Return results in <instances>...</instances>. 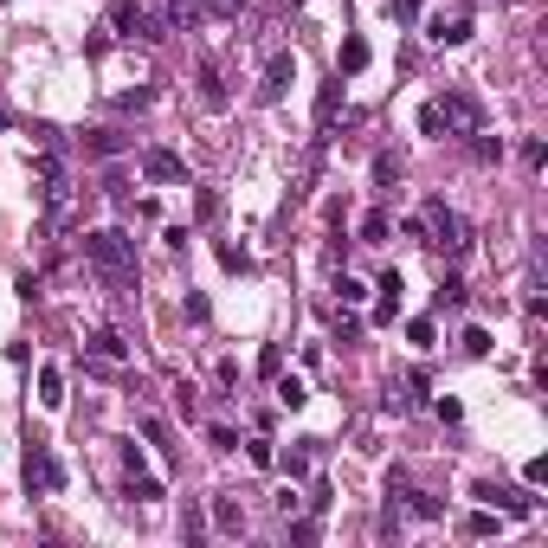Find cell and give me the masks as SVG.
Masks as SVG:
<instances>
[{
	"label": "cell",
	"mask_w": 548,
	"mask_h": 548,
	"mask_svg": "<svg viewBox=\"0 0 548 548\" xmlns=\"http://www.w3.org/2000/svg\"><path fill=\"white\" fill-rule=\"evenodd\" d=\"M85 258L97 265V278H103V290H129L135 284V239L129 233H117V226H103V233H85Z\"/></svg>",
	"instance_id": "obj_1"
},
{
	"label": "cell",
	"mask_w": 548,
	"mask_h": 548,
	"mask_svg": "<svg viewBox=\"0 0 548 548\" xmlns=\"http://www.w3.org/2000/svg\"><path fill=\"white\" fill-rule=\"evenodd\" d=\"M420 245L426 252H446V258H464L471 252V226H464V213H452L446 200H426L420 207Z\"/></svg>",
	"instance_id": "obj_2"
},
{
	"label": "cell",
	"mask_w": 548,
	"mask_h": 548,
	"mask_svg": "<svg viewBox=\"0 0 548 548\" xmlns=\"http://www.w3.org/2000/svg\"><path fill=\"white\" fill-rule=\"evenodd\" d=\"M20 478H26L33 497H52V490H65V464H59V452H52L45 438H33L26 458H20Z\"/></svg>",
	"instance_id": "obj_3"
},
{
	"label": "cell",
	"mask_w": 548,
	"mask_h": 548,
	"mask_svg": "<svg viewBox=\"0 0 548 548\" xmlns=\"http://www.w3.org/2000/svg\"><path fill=\"white\" fill-rule=\"evenodd\" d=\"M110 26H117L123 39H143V45H161V39H168V26L155 20L149 0H117V7H110Z\"/></svg>",
	"instance_id": "obj_4"
},
{
	"label": "cell",
	"mask_w": 548,
	"mask_h": 548,
	"mask_svg": "<svg viewBox=\"0 0 548 548\" xmlns=\"http://www.w3.org/2000/svg\"><path fill=\"white\" fill-rule=\"evenodd\" d=\"M432 103H438V123H446V135H471V129H484V103H478L471 91H438Z\"/></svg>",
	"instance_id": "obj_5"
},
{
	"label": "cell",
	"mask_w": 548,
	"mask_h": 548,
	"mask_svg": "<svg viewBox=\"0 0 548 548\" xmlns=\"http://www.w3.org/2000/svg\"><path fill=\"white\" fill-rule=\"evenodd\" d=\"M65 194H71V187H65V168H59V155H39V213H45V226H52V219L65 213Z\"/></svg>",
	"instance_id": "obj_6"
},
{
	"label": "cell",
	"mask_w": 548,
	"mask_h": 548,
	"mask_svg": "<svg viewBox=\"0 0 548 548\" xmlns=\"http://www.w3.org/2000/svg\"><path fill=\"white\" fill-rule=\"evenodd\" d=\"M143 181H155V187H181V181H187V161H181L175 149H143Z\"/></svg>",
	"instance_id": "obj_7"
},
{
	"label": "cell",
	"mask_w": 548,
	"mask_h": 548,
	"mask_svg": "<svg viewBox=\"0 0 548 548\" xmlns=\"http://www.w3.org/2000/svg\"><path fill=\"white\" fill-rule=\"evenodd\" d=\"M290 78H297V59H290V52H271V65H265V85H258V103H284Z\"/></svg>",
	"instance_id": "obj_8"
},
{
	"label": "cell",
	"mask_w": 548,
	"mask_h": 548,
	"mask_svg": "<svg viewBox=\"0 0 548 548\" xmlns=\"http://www.w3.org/2000/svg\"><path fill=\"white\" fill-rule=\"evenodd\" d=\"M478 497L490 510H503V516H529L536 510V497H529V490H516V484H478Z\"/></svg>",
	"instance_id": "obj_9"
},
{
	"label": "cell",
	"mask_w": 548,
	"mask_h": 548,
	"mask_svg": "<svg viewBox=\"0 0 548 548\" xmlns=\"http://www.w3.org/2000/svg\"><path fill=\"white\" fill-rule=\"evenodd\" d=\"M194 85H200V103H207V110H226V103H233V91H226V78H219V65H213V59H200Z\"/></svg>",
	"instance_id": "obj_10"
},
{
	"label": "cell",
	"mask_w": 548,
	"mask_h": 548,
	"mask_svg": "<svg viewBox=\"0 0 548 548\" xmlns=\"http://www.w3.org/2000/svg\"><path fill=\"white\" fill-rule=\"evenodd\" d=\"M464 304H471V290H464V278H458V271H438V290H432V310L446 316V310H464Z\"/></svg>",
	"instance_id": "obj_11"
},
{
	"label": "cell",
	"mask_w": 548,
	"mask_h": 548,
	"mask_svg": "<svg viewBox=\"0 0 548 548\" xmlns=\"http://www.w3.org/2000/svg\"><path fill=\"white\" fill-rule=\"evenodd\" d=\"M207 516H213V529H219V536H245V503H239V497H213Z\"/></svg>",
	"instance_id": "obj_12"
},
{
	"label": "cell",
	"mask_w": 548,
	"mask_h": 548,
	"mask_svg": "<svg viewBox=\"0 0 548 548\" xmlns=\"http://www.w3.org/2000/svg\"><path fill=\"white\" fill-rule=\"evenodd\" d=\"M155 20L181 33V26H200V0H155Z\"/></svg>",
	"instance_id": "obj_13"
},
{
	"label": "cell",
	"mask_w": 548,
	"mask_h": 548,
	"mask_svg": "<svg viewBox=\"0 0 548 548\" xmlns=\"http://www.w3.org/2000/svg\"><path fill=\"white\" fill-rule=\"evenodd\" d=\"M336 103H342V78H329V85L316 91V149L329 143V123H336Z\"/></svg>",
	"instance_id": "obj_14"
},
{
	"label": "cell",
	"mask_w": 548,
	"mask_h": 548,
	"mask_svg": "<svg viewBox=\"0 0 548 548\" xmlns=\"http://www.w3.org/2000/svg\"><path fill=\"white\" fill-rule=\"evenodd\" d=\"M388 233H394V213L388 207H368L362 226H355V239H362V245H388Z\"/></svg>",
	"instance_id": "obj_15"
},
{
	"label": "cell",
	"mask_w": 548,
	"mask_h": 548,
	"mask_svg": "<svg viewBox=\"0 0 548 548\" xmlns=\"http://www.w3.org/2000/svg\"><path fill=\"white\" fill-rule=\"evenodd\" d=\"M426 39H432V45H464V39H471V13H458V20H446V13H438Z\"/></svg>",
	"instance_id": "obj_16"
},
{
	"label": "cell",
	"mask_w": 548,
	"mask_h": 548,
	"mask_svg": "<svg viewBox=\"0 0 548 548\" xmlns=\"http://www.w3.org/2000/svg\"><path fill=\"white\" fill-rule=\"evenodd\" d=\"M368 39H342V52H336V78H355V71H368Z\"/></svg>",
	"instance_id": "obj_17"
},
{
	"label": "cell",
	"mask_w": 548,
	"mask_h": 548,
	"mask_svg": "<svg viewBox=\"0 0 548 548\" xmlns=\"http://www.w3.org/2000/svg\"><path fill=\"white\" fill-rule=\"evenodd\" d=\"M91 355L97 362H129V342L117 336V329H91Z\"/></svg>",
	"instance_id": "obj_18"
},
{
	"label": "cell",
	"mask_w": 548,
	"mask_h": 548,
	"mask_svg": "<svg viewBox=\"0 0 548 548\" xmlns=\"http://www.w3.org/2000/svg\"><path fill=\"white\" fill-rule=\"evenodd\" d=\"M123 497H129V503H161V497H168V490H161V478H149V471H129Z\"/></svg>",
	"instance_id": "obj_19"
},
{
	"label": "cell",
	"mask_w": 548,
	"mask_h": 548,
	"mask_svg": "<svg viewBox=\"0 0 548 548\" xmlns=\"http://www.w3.org/2000/svg\"><path fill=\"white\" fill-rule=\"evenodd\" d=\"M374 290H380V304H374V323H394V316H400V271H388V278H380Z\"/></svg>",
	"instance_id": "obj_20"
},
{
	"label": "cell",
	"mask_w": 548,
	"mask_h": 548,
	"mask_svg": "<svg viewBox=\"0 0 548 548\" xmlns=\"http://www.w3.org/2000/svg\"><path fill=\"white\" fill-rule=\"evenodd\" d=\"M143 438H149V446H161V458H168V464H181V446H175V432H168V420H143Z\"/></svg>",
	"instance_id": "obj_21"
},
{
	"label": "cell",
	"mask_w": 548,
	"mask_h": 548,
	"mask_svg": "<svg viewBox=\"0 0 548 548\" xmlns=\"http://www.w3.org/2000/svg\"><path fill=\"white\" fill-rule=\"evenodd\" d=\"M271 464H284V478H290V484H297V478H310V438H297V446H290V452H278Z\"/></svg>",
	"instance_id": "obj_22"
},
{
	"label": "cell",
	"mask_w": 548,
	"mask_h": 548,
	"mask_svg": "<svg viewBox=\"0 0 548 548\" xmlns=\"http://www.w3.org/2000/svg\"><path fill=\"white\" fill-rule=\"evenodd\" d=\"M123 149H129L123 129H91V135H85V155H123Z\"/></svg>",
	"instance_id": "obj_23"
},
{
	"label": "cell",
	"mask_w": 548,
	"mask_h": 548,
	"mask_svg": "<svg viewBox=\"0 0 548 548\" xmlns=\"http://www.w3.org/2000/svg\"><path fill=\"white\" fill-rule=\"evenodd\" d=\"M39 406H52V413L65 406V374L59 368H39Z\"/></svg>",
	"instance_id": "obj_24"
},
{
	"label": "cell",
	"mask_w": 548,
	"mask_h": 548,
	"mask_svg": "<svg viewBox=\"0 0 548 548\" xmlns=\"http://www.w3.org/2000/svg\"><path fill=\"white\" fill-rule=\"evenodd\" d=\"M271 380H278V406H290V413H297V406L310 400V388H304V380H297V374H284V368H278Z\"/></svg>",
	"instance_id": "obj_25"
},
{
	"label": "cell",
	"mask_w": 548,
	"mask_h": 548,
	"mask_svg": "<svg viewBox=\"0 0 548 548\" xmlns=\"http://www.w3.org/2000/svg\"><path fill=\"white\" fill-rule=\"evenodd\" d=\"M471 155L490 168V161H503V143H497V135H484V129H471Z\"/></svg>",
	"instance_id": "obj_26"
},
{
	"label": "cell",
	"mask_w": 548,
	"mask_h": 548,
	"mask_svg": "<svg viewBox=\"0 0 548 548\" xmlns=\"http://www.w3.org/2000/svg\"><path fill=\"white\" fill-rule=\"evenodd\" d=\"M207 13H213V20H239L245 0H200V20H207Z\"/></svg>",
	"instance_id": "obj_27"
},
{
	"label": "cell",
	"mask_w": 548,
	"mask_h": 548,
	"mask_svg": "<svg viewBox=\"0 0 548 548\" xmlns=\"http://www.w3.org/2000/svg\"><path fill=\"white\" fill-rule=\"evenodd\" d=\"M278 368H284V342H265V348H258V374L271 380V374H278Z\"/></svg>",
	"instance_id": "obj_28"
},
{
	"label": "cell",
	"mask_w": 548,
	"mask_h": 548,
	"mask_svg": "<svg viewBox=\"0 0 548 548\" xmlns=\"http://www.w3.org/2000/svg\"><path fill=\"white\" fill-rule=\"evenodd\" d=\"M245 458H252V464H258V471H271V458H278V446H271V438L258 432V438H252V446H245Z\"/></svg>",
	"instance_id": "obj_29"
},
{
	"label": "cell",
	"mask_w": 548,
	"mask_h": 548,
	"mask_svg": "<svg viewBox=\"0 0 548 548\" xmlns=\"http://www.w3.org/2000/svg\"><path fill=\"white\" fill-rule=\"evenodd\" d=\"M420 135H432V143H446V123H438V103H420Z\"/></svg>",
	"instance_id": "obj_30"
},
{
	"label": "cell",
	"mask_w": 548,
	"mask_h": 548,
	"mask_svg": "<svg viewBox=\"0 0 548 548\" xmlns=\"http://www.w3.org/2000/svg\"><path fill=\"white\" fill-rule=\"evenodd\" d=\"M336 297H342V304L355 310V304H362V297H368V284H362V278H348V271H342V278H336Z\"/></svg>",
	"instance_id": "obj_31"
},
{
	"label": "cell",
	"mask_w": 548,
	"mask_h": 548,
	"mask_svg": "<svg viewBox=\"0 0 548 548\" xmlns=\"http://www.w3.org/2000/svg\"><path fill=\"white\" fill-rule=\"evenodd\" d=\"M490 348H497V342H490V329H464V355H478V362H484Z\"/></svg>",
	"instance_id": "obj_32"
},
{
	"label": "cell",
	"mask_w": 548,
	"mask_h": 548,
	"mask_svg": "<svg viewBox=\"0 0 548 548\" xmlns=\"http://www.w3.org/2000/svg\"><path fill=\"white\" fill-rule=\"evenodd\" d=\"M200 536H207V516H200V510H187V516H181V542H187V548H194Z\"/></svg>",
	"instance_id": "obj_33"
},
{
	"label": "cell",
	"mask_w": 548,
	"mask_h": 548,
	"mask_svg": "<svg viewBox=\"0 0 548 548\" xmlns=\"http://www.w3.org/2000/svg\"><path fill=\"white\" fill-rule=\"evenodd\" d=\"M400 181V161L394 155H374V187H394Z\"/></svg>",
	"instance_id": "obj_34"
},
{
	"label": "cell",
	"mask_w": 548,
	"mask_h": 548,
	"mask_svg": "<svg viewBox=\"0 0 548 548\" xmlns=\"http://www.w3.org/2000/svg\"><path fill=\"white\" fill-rule=\"evenodd\" d=\"M207 446L213 452H239V432L233 426H207Z\"/></svg>",
	"instance_id": "obj_35"
},
{
	"label": "cell",
	"mask_w": 548,
	"mask_h": 548,
	"mask_svg": "<svg viewBox=\"0 0 548 548\" xmlns=\"http://www.w3.org/2000/svg\"><path fill=\"white\" fill-rule=\"evenodd\" d=\"M355 336H362V316H355V310H336V342H355Z\"/></svg>",
	"instance_id": "obj_36"
},
{
	"label": "cell",
	"mask_w": 548,
	"mask_h": 548,
	"mask_svg": "<svg viewBox=\"0 0 548 548\" xmlns=\"http://www.w3.org/2000/svg\"><path fill=\"white\" fill-rule=\"evenodd\" d=\"M406 342H413V348H432V316H413V323H406Z\"/></svg>",
	"instance_id": "obj_37"
},
{
	"label": "cell",
	"mask_w": 548,
	"mask_h": 548,
	"mask_svg": "<svg viewBox=\"0 0 548 548\" xmlns=\"http://www.w3.org/2000/svg\"><path fill=\"white\" fill-rule=\"evenodd\" d=\"M149 103H155V91H149V85H135V91H123V97H117V110H149Z\"/></svg>",
	"instance_id": "obj_38"
},
{
	"label": "cell",
	"mask_w": 548,
	"mask_h": 548,
	"mask_svg": "<svg viewBox=\"0 0 548 548\" xmlns=\"http://www.w3.org/2000/svg\"><path fill=\"white\" fill-rule=\"evenodd\" d=\"M464 536H478V542H484V536H497V516H490V510H478L471 523H464Z\"/></svg>",
	"instance_id": "obj_39"
},
{
	"label": "cell",
	"mask_w": 548,
	"mask_h": 548,
	"mask_svg": "<svg viewBox=\"0 0 548 548\" xmlns=\"http://www.w3.org/2000/svg\"><path fill=\"white\" fill-rule=\"evenodd\" d=\"M542 161H548V143H542V135H529V143H523V168H542Z\"/></svg>",
	"instance_id": "obj_40"
},
{
	"label": "cell",
	"mask_w": 548,
	"mask_h": 548,
	"mask_svg": "<svg viewBox=\"0 0 548 548\" xmlns=\"http://www.w3.org/2000/svg\"><path fill=\"white\" fill-rule=\"evenodd\" d=\"M181 310H187V323H207V297H200V290H187V297H181Z\"/></svg>",
	"instance_id": "obj_41"
},
{
	"label": "cell",
	"mask_w": 548,
	"mask_h": 548,
	"mask_svg": "<svg viewBox=\"0 0 548 548\" xmlns=\"http://www.w3.org/2000/svg\"><path fill=\"white\" fill-rule=\"evenodd\" d=\"M278 516H304V497H297V490H290V484L278 490Z\"/></svg>",
	"instance_id": "obj_42"
},
{
	"label": "cell",
	"mask_w": 548,
	"mask_h": 548,
	"mask_svg": "<svg viewBox=\"0 0 548 548\" xmlns=\"http://www.w3.org/2000/svg\"><path fill=\"white\" fill-rule=\"evenodd\" d=\"M388 13L406 26V20H420V0H388Z\"/></svg>",
	"instance_id": "obj_43"
},
{
	"label": "cell",
	"mask_w": 548,
	"mask_h": 548,
	"mask_svg": "<svg viewBox=\"0 0 548 548\" xmlns=\"http://www.w3.org/2000/svg\"><path fill=\"white\" fill-rule=\"evenodd\" d=\"M219 265H226V271H245V265H252V258H245L239 245H219Z\"/></svg>",
	"instance_id": "obj_44"
},
{
	"label": "cell",
	"mask_w": 548,
	"mask_h": 548,
	"mask_svg": "<svg viewBox=\"0 0 548 548\" xmlns=\"http://www.w3.org/2000/svg\"><path fill=\"white\" fill-rule=\"evenodd\" d=\"M0 129H7V110H0Z\"/></svg>",
	"instance_id": "obj_45"
},
{
	"label": "cell",
	"mask_w": 548,
	"mask_h": 548,
	"mask_svg": "<svg viewBox=\"0 0 548 548\" xmlns=\"http://www.w3.org/2000/svg\"><path fill=\"white\" fill-rule=\"evenodd\" d=\"M290 7H304V0H290Z\"/></svg>",
	"instance_id": "obj_46"
}]
</instances>
